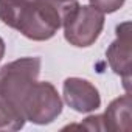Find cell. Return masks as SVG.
Returning a JSON list of instances; mask_svg holds the SVG:
<instances>
[{"mask_svg":"<svg viewBox=\"0 0 132 132\" xmlns=\"http://www.w3.org/2000/svg\"><path fill=\"white\" fill-rule=\"evenodd\" d=\"M40 57L27 56L5 64L0 69V101L22 112L23 101L40 73Z\"/></svg>","mask_w":132,"mask_h":132,"instance_id":"6da1fadb","label":"cell"},{"mask_svg":"<svg viewBox=\"0 0 132 132\" xmlns=\"http://www.w3.org/2000/svg\"><path fill=\"white\" fill-rule=\"evenodd\" d=\"M62 27L70 45L87 48L96 42L104 28V13L92 5H78L64 17Z\"/></svg>","mask_w":132,"mask_h":132,"instance_id":"7a4b0ae2","label":"cell"},{"mask_svg":"<svg viewBox=\"0 0 132 132\" xmlns=\"http://www.w3.org/2000/svg\"><path fill=\"white\" fill-rule=\"evenodd\" d=\"M22 112L27 121L39 126L50 124L61 115L62 100L51 82L36 81L23 101Z\"/></svg>","mask_w":132,"mask_h":132,"instance_id":"3957f363","label":"cell"},{"mask_svg":"<svg viewBox=\"0 0 132 132\" xmlns=\"http://www.w3.org/2000/svg\"><path fill=\"white\" fill-rule=\"evenodd\" d=\"M64 101L70 109L79 113H89L101 106V96L98 89L87 79L70 76L62 84Z\"/></svg>","mask_w":132,"mask_h":132,"instance_id":"5b68a950","label":"cell"},{"mask_svg":"<svg viewBox=\"0 0 132 132\" xmlns=\"http://www.w3.org/2000/svg\"><path fill=\"white\" fill-rule=\"evenodd\" d=\"M130 23L124 22L117 27V39L106 50V57L109 67L123 79L126 92L130 89Z\"/></svg>","mask_w":132,"mask_h":132,"instance_id":"277c9868","label":"cell"},{"mask_svg":"<svg viewBox=\"0 0 132 132\" xmlns=\"http://www.w3.org/2000/svg\"><path fill=\"white\" fill-rule=\"evenodd\" d=\"M126 0H90V5L98 8L101 13L104 14H112L115 11H118Z\"/></svg>","mask_w":132,"mask_h":132,"instance_id":"ba28073f","label":"cell"},{"mask_svg":"<svg viewBox=\"0 0 132 132\" xmlns=\"http://www.w3.org/2000/svg\"><path fill=\"white\" fill-rule=\"evenodd\" d=\"M5 50H6V47H5V40L0 37V61H2L3 56H5Z\"/></svg>","mask_w":132,"mask_h":132,"instance_id":"30bf717a","label":"cell"},{"mask_svg":"<svg viewBox=\"0 0 132 132\" xmlns=\"http://www.w3.org/2000/svg\"><path fill=\"white\" fill-rule=\"evenodd\" d=\"M81 126L89 129V130H104L103 129V118H101V115H90V117H87Z\"/></svg>","mask_w":132,"mask_h":132,"instance_id":"9c48e42d","label":"cell"},{"mask_svg":"<svg viewBox=\"0 0 132 132\" xmlns=\"http://www.w3.org/2000/svg\"><path fill=\"white\" fill-rule=\"evenodd\" d=\"M130 93L126 92L124 95L110 101L103 118V129L112 132H124L130 129Z\"/></svg>","mask_w":132,"mask_h":132,"instance_id":"8992f818","label":"cell"},{"mask_svg":"<svg viewBox=\"0 0 132 132\" xmlns=\"http://www.w3.org/2000/svg\"><path fill=\"white\" fill-rule=\"evenodd\" d=\"M25 117L16 109L0 101V130H20L25 126Z\"/></svg>","mask_w":132,"mask_h":132,"instance_id":"52a82bcc","label":"cell"}]
</instances>
